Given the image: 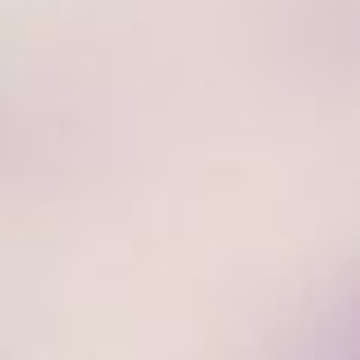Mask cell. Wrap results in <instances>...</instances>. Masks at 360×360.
Masks as SVG:
<instances>
[]
</instances>
